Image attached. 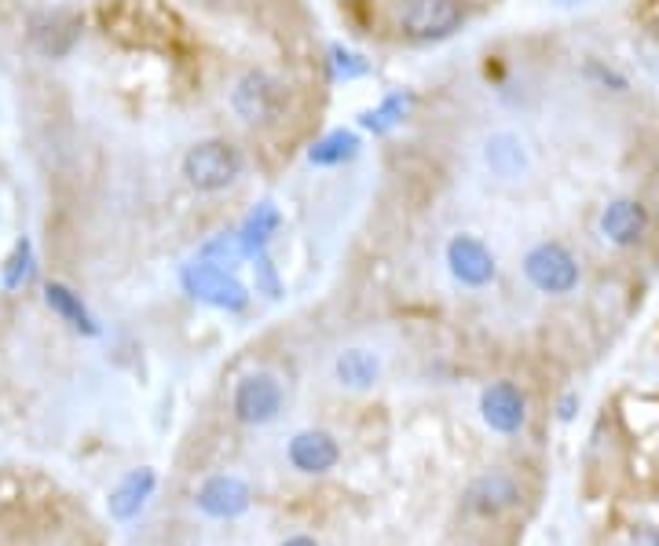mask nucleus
I'll list each match as a JSON object with an SVG mask.
<instances>
[{
  "mask_svg": "<svg viewBox=\"0 0 659 546\" xmlns=\"http://www.w3.org/2000/svg\"><path fill=\"white\" fill-rule=\"evenodd\" d=\"M286 455H290V463H293L297 473L315 477V473H330V469L337 466L340 447H337L334 436L323 433V430H304V433H297L293 441H290Z\"/></svg>",
  "mask_w": 659,
  "mask_h": 546,
  "instance_id": "10",
  "label": "nucleus"
},
{
  "mask_svg": "<svg viewBox=\"0 0 659 546\" xmlns=\"http://www.w3.org/2000/svg\"><path fill=\"white\" fill-rule=\"evenodd\" d=\"M253 271H257V290L268 293V298H279L282 287H279V276H275V265L268 254H257L253 257Z\"/></svg>",
  "mask_w": 659,
  "mask_h": 546,
  "instance_id": "21",
  "label": "nucleus"
},
{
  "mask_svg": "<svg viewBox=\"0 0 659 546\" xmlns=\"http://www.w3.org/2000/svg\"><path fill=\"white\" fill-rule=\"evenodd\" d=\"M183 290L194 301L213 304L220 312H242L249 304V290L242 287V279L231 268H220L213 260L198 257L194 265L183 268Z\"/></svg>",
  "mask_w": 659,
  "mask_h": 546,
  "instance_id": "4",
  "label": "nucleus"
},
{
  "mask_svg": "<svg viewBox=\"0 0 659 546\" xmlns=\"http://www.w3.org/2000/svg\"><path fill=\"white\" fill-rule=\"evenodd\" d=\"M48 304H52V309L59 312V315H66V320H70L74 326H81V331H88V334L96 331L92 320H88V312H85V304L77 301L66 287H48Z\"/></svg>",
  "mask_w": 659,
  "mask_h": 546,
  "instance_id": "20",
  "label": "nucleus"
},
{
  "mask_svg": "<svg viewBox=\"0 0 659 546\" xmlns=\"http://www.w3.org/2000/svg\"><path fill=\"white\" fill-rule=\"evenodd\" d=\"M483 161L494 177L502 180H516L527 169V151L521 144V136L513 133H494L488 144H483Z\"/></svg>",
  "mask_w": 659,
  "mask_h": 546,
  "instance_id": "13",
  "label": "nucleus"
},
{
  "mask_svg": "<svg viewBox=\"0 0 659 546\" xmlns=\"http://www.w3.org/2000/svg\"><path fill=\"white\" fill-rule=\"evenodd\" d=\"M282 546H319L315 539H308V535H293V539H286Z\"/></svg>",
  "mask_w": 659,
  "mask_h": 546,
  "instance_id": "22",
  "label": "nucleus"
},
{
  "mask_svg": "<svg viewBox=\"0 0 659 546\" xmlns=\"http://www.w3.org/2000/svg\"><path fill=\"white\" fill-rule=\"evenodd\" d=\"M447 268L461 287H488L494 279V254L480 238L472 235H455L447 243Z\"/></svg>",
  "mask_w": 659,
  "mask_h": 546,
  "instance_id": "7",
  "label": "nucleus"
},
{
  "mask_svg": "<svg viewBox=\"0 0 659 546\" xmlns=\"http://www.w3.org/2000/svg\"><path fill=\"white\" fill-rule=\"evenodd\" d=\"M524 276L538 293L549 298H565L579 287V260L568 246L560 243H538L527 249L524 257Z\"/></svg>",
  "mask_w": 659,
  "mask_h": 546,
  "instance_id": "5",
  "label": "nucleus"
},
{
  "mask_svg": "<svg viewBox=\"0 0 659 546\" xmlns=\"http://www.w3.org/2000/svg\"><path fill=\"white\" fill-rule=\"evenodd\" d=\"M601 235L608 238L612 246L630 249L637 243H645L648 235V210L637 199H615L604 205L601 213Z\"/></svg>",
  "mask_w": 659,
  "mask_h": 546,
  "instance_id": "9",
  "label": "nucleus"
},
{
  "mask_svg": "<svg viewBox=\"0 0 659 546\" xmlns=\"http://www.w3.org/2000/svg\"><path fill=\"white\" fill-rule=\"evenodd\" d=\"M231 411L242 425H268L279 419L282 411V386L279 378L268 375V370H253V375H242L235 386V397H231Z\"/></svg>",
  "mask_w": 659,
  "mask_h": 546,
  "instance_id": "6",
  "label": "nucleus"
},
{
  "mask_svg": "<svg viewBox=\"0 0 659 546\" xmlns=\"http://www.w3.org/2000/svg\"><path fill=\"white\" fill-rule=\"evenodd\" d=\"M194 502H198V510L209 513V517L227 521V517H238V513H246L253 495H249L246 480H238V477H209L205 484L198 488V499Z\"/></svg>",
  "mask_w": 659,
  "mask_h": 546,
  "instance_id": "11",
  "label": "nucleus"
},
{
  "mask_svg": "<svg viewBox=\"0 0 659 546\" xmlns=\"http://www.w3.org/2000/svg\"><path fill=\"white\" fill-rule=\"evenodd\" d=\"M150 491H154V473H150V469H136V473H129L114 491H110V517L132 521L143 510V502L150 499Z\"/></svg>",
  "mask_w": 659,
  "mask_h": 546,
  "instance_id": "14",
  "label": "nucleus"
},
{
  "mask_svg": "<svg viewBox=\"0 0 659 546\" xmlns=\"http://www.w3.org/2000/svg\"><path fill=\"white\" fill-rule=\"evenodd\" d=\"M348 4H367V0H348Z\"/></svg>",
  "mask_w": 659,
  "mask_h": 546,
  "instance_id": "24",
  "label": "nucleus"
},
{
  "mask_svg": "<svg viewBox=\"0 0 659 546\" xmlns=\"http://www.w3.org/2000/svg\"><path fill=\"white\" fill-rule=\"evenodd\" d=\"M406 111H411V96H406V92H392V96H384L378 107L362 111L359 114V125L367 129V133H373V136H384V133H392L395 125H403Z\"/></svg>",
  "mask_w": 659,
  "mask_h": 546,
  "instance_id": "18",
  "label": "nucleus"
},
{
  "mask_svg": "<svg viewBox=\"0 0 659 546\" xmlns=\"http://www.w3.org/2000/svg\"><path fill=\"white\" fill-rule=\"evenodd\" d=\"M330 81H359L370 74V59L348 45H330Z\"/></svg>",
  "mask_w": 659,
  "mask_h": 546,
  "instance_id": "19",
  "label": "nucleus"
},
{
  "mask_svg": "<svg viewBox=\"0 0 659 546\" xmlns=\"http://www.w3.org/2000/svg\"><path fill=\"white\" fill-rule=\"evenodd\" d=\"M469 23V0H395L392 30L411 45H436Z\"/></svg>",
  "mask_w": 659,
  "mask_h": 546,
  "instance_id": "1",
  "label": "nucleus"
},
{
  "mask_svg": "<svg viewBox=\"0 0 659 546\" xmlns=\"http://www.w3.org/2000/svg\"><path fill=\"white\" fill-rule=\"evenodd\" d=\"M359 155V136L351 129H330L326 136H319L312 147H308V161L312 166H323V169H334V166H345Z\"/></svg>",
  "mask_w": 659,
  "mask_h": 546,
  "instance_id": "15",
  "label": "nucleus"
},
{
  "mask_svg": "<svg viewBox=\"0 0 659 546\" xmlns=\"http://www.w3.org/2000/svg\"><path fill=\"white\" fill-rule=\"evenodd\" d=\"M231 111L249 129H279L290 118V92L268 70H246L231 85Z\"/></svg>",
  "mask_w": 659,
  "mask_h": 546,
  "instance_id": "2",
  "label": "nucleus"
},
{
  "mask_svg": "<svg viewBox=\"0 0 659 546\" xmlns=\"http://www.w3.org/2000/svg\"><path fill=\"white\" fill-rule=\"evenodd\" d=\"M183 177L194 191H227L242 177V151L231 140H202L183 155Z\"/></svg>",
  "mask_w": 659,
  "mask_h": 546,
  "instance_id": "3",
  "label": "nucleus"
},
{
  "mask_svg": "<svg viewBox=\"0 0 659 546\" xmlns=\"http://www.w3.org/2000/svg\"><path fill=\"white\" fill-rule=\"evenodd\" d=\"M279 224H282V216H279V210H275L271 202H260L257 210L242 221L238 238H242V246H246L249 260L257 254H268V243H271V235L279 232Z\"/></svg>",
  "mask_w": 659,
  "mask_h": 546,
  "instance_id": "16",
  "label": "nucleus"
},
{
  "mask_svg": "<svg viewBox=\"0 0 659 546\" xmlns=\"http://www.w3.org/2000/svg\"><path fill=\"white\" fill-rule=\"evenodd\" d=\"M480 414L494 433H521V425L527 422V400L513 381H494L483 389Z\"/></svg>",
  "mask_w": 659,
  "mask_h": 546,
  "instance_id": "8",
  "label": "nucleus"
},
{
  "mask_svg": "<svg viewBox=\"0 0 659 546\" xmlns=\"http://www.w3.org/2000/svg\"><path fill=\"white\" fill-rule=\"evenodd\" d=\"M656 546H659V535H656Z\"/></svg>",
  "mask_w": 659,
  "mask_h": 546,
  "instance_id": "25",
  "label": "nucleus"
},
{
  "mask_svg": "<svg viewBox=\"0 0 659 546\" xmlns=\"http://www.w3.org/2000/svg\"><path fill=\"white\" fill-rule=\"evenodd\" d=\"M378 370H381L378 356L367 353V348H345L334 364V375L345 389H370L378 381Z\"/></svg>",
  "mask_w": 659,
  "mask_h": 546,
  "instance_id": "17",
  "label": "nucleus"
},
{
  "mask_svg": "<svg viewBox=\"0 0 659 546\" xmlns=\"http://www.w3.org/2000/svg\"><path fill=\"white\" fill-rule=\"evenodd\" d=\"M571 408H576V397L565 400V411H560V419H571Z\"/></svg>",
  "mask_w": 659,
  "mask_h": 546,
  "instance_id": "23",
  "label": "nucleus"
},
{
  "mask_svg": "<svg viewBox=\"0 0 659 546\" xmlns=\"http://www.w3.org/2000/svg\"><path fill=\"white\" fill-rule=\"evenodd\" d=\"M521 502V488L513 484V477L505 473H488L480 480H472L466 491V510L477 513V517H499V513L513 510Z\"/></svg>",
  "mask_w": 659,
  "mask_h": 546,
  "instance_id": "12",
  "label": "nucleus"
}]
</instances>
